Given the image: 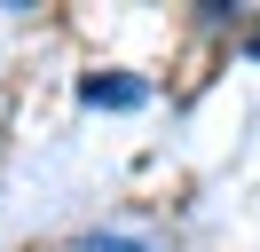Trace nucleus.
Wrapping results in <instances>:
<instances>
[{
	"label": "nucleus",
	"mask_w": 260,
	"mask_h": 252,
	"mask_svg": "<svg viewBox=\"0 0 260 252\" xmlns=\"http://www.w3.org/2000/svg\"><path fill=\"white\" fill-rule=\"evenodd\" d=\"M142 94H150L142 79H103V71H95V79H79V103H87V110H134Z\"/></svg>",
	"instance_id": "f257e3e1"
},
{
	"label": "nucleus",
	"mask_w": 260,
	"mask_h": 252,
	"mask_svg": "<svg viewBox=\"0 0 260 252\" xmlns=\"http://www.w3.org/2000/svg\"><path fill=\"white\" fill-rule=\"evenodd\" d=\"M71 252H150V244H134V236H79Z\"/></svg>",
	"instance_id": "f03ea898"
}]
</instances>
